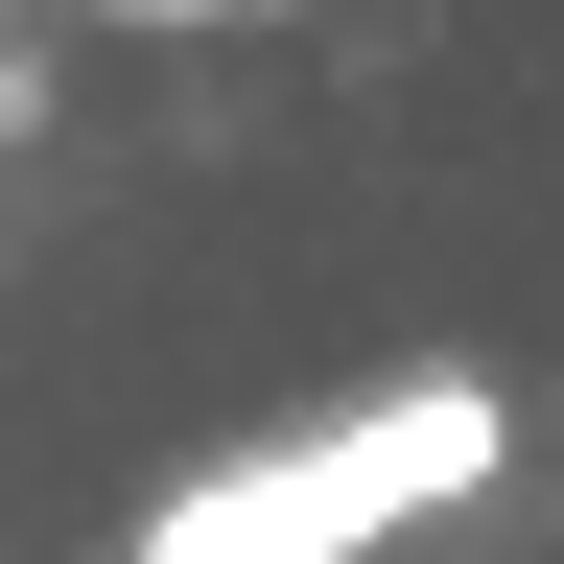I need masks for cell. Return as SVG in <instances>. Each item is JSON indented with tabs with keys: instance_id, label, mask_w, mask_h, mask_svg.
<instances>
[{
	"instance_id": "2",
	"label": "cell",
	"mask_w": 564,
	"mask_h": 564,
	"mask_svg": "<svg viewBox=\"0 0 564 564\" xmlns=\"http://www.w3.org/2000/svg\"><path fill=\"white\" fill-rule=\"evenodd\" d=\"M118 24H282V0H118Z\"/></svg>"
},
{
	"instance_id": "1",
	"label": "cell",
	"mask_w": 564,
	"mask_h": 564,
	"mask_svg": "<svg viewBox=\"0 0 564 564\" xmlns=\"http://www.w3.org/2000/svg\"><path fill=\"white\" fill-rule=\"evenodd\" d=\"M494 377H377L329 423H282V447H212L188 494H141V564H352L400 518H447V494H494Z\"/></svg>"
}]
</instances>
